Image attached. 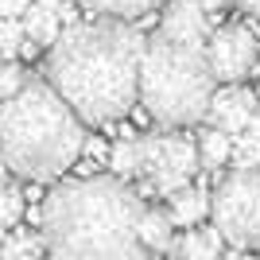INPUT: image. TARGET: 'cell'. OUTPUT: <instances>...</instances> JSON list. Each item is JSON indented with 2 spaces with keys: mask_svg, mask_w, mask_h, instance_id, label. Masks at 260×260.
I'll return each instance as SVG.
<instances>
[{
  "mask_svg": "<svg viewBox=\"0 0 260 260\" xmlns=\"http://www.w3.org/2000/svg\"><path fill=\"white\" fill-rule=\"evenodd\" d=\"M217 260H245V256H237V249H233V252H221Z\"/></svg>",
  "mask_w": 260,
  "mask_h": 260,
  "instance_id": "cell-27",
  "label": "cell"
},
{
  "mask_svg": "<svg viewBox=\"0 0 260 260\" xmlns=\"http://www.w3.org/2000/svg\"><path fill=\"white\" fill-rule=\"evenodd\" d=\"M237 4H241L245 12H249L252 20H260V0H237Z\"/></svg>",
  "mask_w": 260,
  "mask_h": 260,
  "instance_id": "cell-25",
  "label": "cell"
},
{
  "mask_svg": "<svg viewBox=\"0 0 260 260\" xmlns=\"http://www.w3.org/2000/svg\"><path fill=\"white\" fill-rule=\"evenodd\" d=\"M31 252H47L43 249V237L31 233V229H4V260H23Z\"/></svg>",
  "mask_w": 260,
  "mask_h": 260,
  "instance_id": "cell-16",
  "label": "cell"
},
{
  "mask_svg": "<svg viewBox=\"0 0 260 260\" xmlns=\"http://www.w3.org/2000/svg\"><path fill=\"white\" fill-rule=\"evenodd\" d=\"M23 47H27L23 23H20V20H8V16H0V58H16Z\"/></svg>",
  "mask_w": 260,
  "mask_h": 260,
  "instance_id": "cell-19",
  "label": "cell"
},
{
  "mask_svg": "<svg viewBox=\"0 0 260 260\" xmlns=\"http://www.w3.org/2000/svg\"><path fill=\"white\" fill-rule=\"evenodd\" d=\"M0 159H4V148H0Z\"/></svg>",
  "mask_w": 260,
  "mask_h": 260,
  "instance_id": "cell-30",
  "label": "cell"
},
{
  "mask_svg": "<svg viewBox=\"0 0 260 260\" xmlns=\"http://www.w3.org/2000/svg\"><path fill=\"white\" fill-rule=\"evenodd\" d=\"M144 43L128 20H74L47 47L43 78L86 124H113L136 105Z\"/></svg>",
  "mask_w": 260,
  "mask_h": 260,
  "instance_id": "cell-1",
  "label": "cell"
},
{
  "mask_svg": "<svg viewBox=\"0 0 260 260\" xmlns=\"http://www.w3.org/2000/svg\"><path fill=\"white\" fill-rule=\"evenodd\" d=\"M35 0H0V16H8V20H20L23 12L31 8Z\"/></svg>",
  "mask_w": 260,
  "mask_h": 260,
  "instance_id": "cell-22",
  "label": "cell"
},
{
  "mask_svg": "<svg viewBox=\"0 0 260 260\" xmlns=\"http://www.w3.org/2000/svg\"><path fill=\"white\" fill-rule=\"evenodd\" d=\"M225 252V237L217 233V225L210 221V225H190L183 233V237H175V245L167 249V256L171 260H217Z\"/></svg>",
  "mask_w": 260,
  "mask_h": 260,
  "instance_id": "cell-10",
  "label": "cell"
},
{
  "mask_svg": "<svg viewBox=\"0 0 260 260\" xmlns=\"http://www.w3.org/2000/svg\"><path fill=\"white\" fill-rule=\"evenodd\" d=\"M245 136H252V140H260V105L252 109V117H249V124H245Z\"/></svg>",
  "mask_w": 260,
  "mask_h": 260,
  "instance_id": "cell-23",
  "label": "cell"
},
{
  "mask_svg": "<svg viewBox=\"0 0 260 260\" xmlns=\"http://www.w3.org/2000/svg\"><path fill=\"white\" fill-rule=\"evenodd\" d=\"M210 31H214L210 12L198 8L194 0H163V12H159L163 39H175V43H186V47H206Z\"/></svg>",
  "mask_w": 260,
  "mask_h": 260,
  "instance_id": "cell-8",
  "label": "cell"
},
{
  "mask_svg": "<svg viewBox=\"0 0 260 260\" xmlns=\"http://www.w3.org/2000/svg\"><path fill=\"white\" fill-rule=\"evenodd\" d=\"M214 74L206 62V47H186L163 39L159 31L144 43L140 78H136V101L144 113L163 128H183L206 120L214 98Z\"/></svg>",
  "mask_w": 260,
  "mask_h": 260,
  "instance_id": "cell-4",
  "label": "cell"
},
{
  "mask_svg": "<svg viewBox=\"0 0 260 260\" xmlns=\"http://www.w3.org/2000/svg\"><path fill=\"white\" fill-rule=\"evenodd\" d=\"M86 120L62 101L47 78H27L20 93L0 101V148L12 175L54 183L86 152Z\"/></svg>",
  "mask_w": 260,
  "mask_h": 260,
  "instance_id": "cell-3",
  "label": "cell"
},
{
  "mask_svg": "<svg viewBox=\"0 0 260 260\" xmlns=\"http://www.w3.org/2000/svg\"><path fill=\"white\" fill-rule=\"evenodd\" d=\"M198 8H206V12H221V8H229L233 0H194Z\"/></svg>",
  "mask_w": 260,
  "mask_h": 260,
  "instance_id": "cell-24",
  "label": "cell"
},
{
  "mask_svg": "<svg viewBox=\"0 0 260 260\" xmlns=\"http://www.w3.org/2000/svg\"><path fill=\"white\" fill-rule=\"evenodd\" d=\"M167 214H171L175 225H183V229L206 221V214H210V190H206V186H198V183L179 186L175 194H167Z\"/></svg>",
  "mask_w": 260,
  "mask_h": 260,
  "instance_id": "cell-11",
  "label": "cell"
},
{
  "mask_svg": "<svg viewBox=\"0 0 260 260\" xmlns=\"http://www.w3.org/2000/svg\"><path fill=\"white\" fill-rule=\"evenodd\" d=\"M136 152H140V163H136V179H144V186L152 194H175L179 186L194 183L198 167V144L190 136L175 128L152 132V136H140L136 140Z\"/></svg>",
  "mask_w": 260,
  "mask_h": 260,
  "instance_id": "cell-6",
  "label": "cell"
},
{
  "mask_svg": "<svg viewBox=\"0 0 260 260\" xmlns=\"http://www.w3.org/2000/svg\"><path fill=\"white\" fill-rule=\"evenodd\" d=\"M4 183H8V163L0 159V186H4Z\"/></svg>",
  "mask_w": 260,
  "mask_h": 260,
  "instance_id": "cell-26",
  "label": "cell"
},
{
  "mask_svg": "<svg viewBox=\"0 0 260 260\" xmlns=\"http://www.w3.org/2000/svg\"><path fill=\"white\" fill-rule=\"evenodd\" d=\"M89 12H98V16H109V20H140L148 12H155L163 0H82Z\"/></svg>",
  "mask_w": 260,
  "mask_h": 260,
  "instance_id": "cell-14",
  "label": "cell"
},
{
  "mask_svg": "<svg viewBox=\"0 0 260 260\" xmlns=\"http://www.w3.org/2000/svg\"><path fill=\"white\" fill-rule=\"evenodd\" d=\"M136 163H140V152H136V140H117L109 148V167L117 179H132L136 175Z\"/></svg>",
  "mask_w": 260,
  "mask_h": 260,
  "instance_id": "cell-17",
  "label": "cell"
},
{
  "mask_svg": "<svg viewBox=\"0 0 260 260\" xmlns=\"http://www.w3.org/2000/svg\"><path fill=\"white\" fill-rule=\"evenodd\" d=\"M256 31L249 23H225V27H214L206 39V62H210V74L214 82L221 86H233V82H245V78L256 70Z\"/></svg>",
  "mask_w": 260,
  "mask_h": 260,
  "instance_id": "cell-7",
  "label": "cell"
},
{
  "mask_svg": "<svg viewBox=\"0 0 260 260\" xmlns=\"http://www.w3.org/2000/svg\"><path fill=\"white\" fill-rule=\"evenodd\" d=\"M136 233H140V245L148 252H167L175 245V221L167 210H152L144 206L140 221H136Z\"/></svg>",
  "mask_w": 260,
  "mask_h": 260,
  "instance_id": "cell-12",
  "label": "cell"
},
{
  "mask_svg": "<svg viewBox=\"0 0 260 260\" xmlns=\"http://www.w3.org/2000/svg\"><path fill=\"white\" fill-rule=\"evenodd\" d=\"M252 109H256V93L245 89L241 82H233V86H225V89H214L206 120L214 128L229 132V136H241L245 124H249V117H252Z\"/></svg>",
  "mask_w": 260,
  "mask_h": 260,
  "instance_id": "cell-9",
  "label": "cell"
},
{
  "mask_svg": "<svg viewBox=\"0 0 260 260\" xmlns=\"http://www.w3.org/2000/svg\"><path fill=\"white\" fill-rule=\"evenodd\" d=\"M20 217H23V190L12 186V183H4L0 186V229L20 225Z\"/></svg>",
  "mask_w": 260,
  "mask_h": 260,
  "instance_id": "cell-18",
  "label": "cell"
},
{
  "mask_svg": "<svg viewBox=\"0 0 260 260\" xmlns=\"http://www.w3.org/2000/svg\"><path fill=\"white\" fill-rule=\"evenodd\" d=\"M233 155V136L221 128H202V136H198V159H202V167H221V163Z\"/></svg>",
  "mask_w": 260,
  "mask_h": 260,
  "instance_id": "cell-15",
  "label": "cell"
},
{
  "mask_svg": "<svg viewBox=\"0 0 260 260\" xmlns=\"http://www.w3.org/2000/svg\"><path fill=\"white\" fill-rule=\"evenodd\" d=\"M233 167L237 171H252V167H260V140H252V136H233Z\"/></svg>",
  "mask_w": 260,
  "mask_h": 260,
  "instance_id": "cell-21",
  "label": "cell"
},
{
  "mask_svg": "<svg viewBox=\"0 0 260 260\" xmlns=\"http://www.w3.org/2000/svg\"><path fill=\"white\" fill-rule=\"evenodd\" d=\"M23 260H47V256H43V252H31V256H23Z\"/></svg>",
  "mask_w": 260,
  "mask_h": 260,
  "instance_id": "cell-28",
  "label": "cell"
},
{
  "mask_svg": "<svg viewBox=\"0 0 260 260\" xmlns=\"http://www.w3.org/2000/svg\"><path fill=\"white\" fill-rule=\"evenodd\" d=\"M144 198L117 175H86L51 186L35 214L51 260H152L136 221Z\"/></svg>",
  "mask_w": 260,
  "mask_h": 260,
  "instance_id": "cell-2",
  "label": "cell"
},
{
  "mask_svg": "<svg viewBox=\"0 0 260 260\" xmlns=\"http://www.w3.org/2000/svg\"><path fill=\"white\" fill-rule=\"evenodd\" d=\"M27 78H31V74H27L16 58H0V101H8L12 93H20Z\"/></svg>",
  "mask_w": 260,
  "mask_h": 260,
  "instance_id": "cell-20",
  "label": "cell"
},
{
  "mask_svg": "<svg viewBox=\"0 0 260 260\" xmlns=\"http://www.w3.org/2000/svg\"><path fill=\"white\" fill-rule=\"evenodd\" d=\"M20 23H23V35H27V43H35V47H51L54 39H58V31L66 27V23L58 20V12L43 8V4H31V8L20 16Z\"/></svg>",
  "mask_w": 260,
  "mask_h": 260,
  "instance_id": "cell-13",
  "label": "cell"
},
{
  "mask_svg": "<svg viewBox=\"0 0 260 260\" xmlns=\"http://www.w3.org/2000/svg\"><path fill=\"white\" fill-rule=\"evenodd\" d=\"M0 260H4V233H0Z\"/></svg>",
  "mask_w": 260,
  "mask_h": 260,
  "instance_id": "cell-29",
  "label": "cell"
},
{
  "mask_svg": "<svg viewBox=\"0 0 260 260\" xmlns=\"http://www.w3.org/2000/svg\"><path fill=\"white\" fill-rule=\"evenodd\" d=\"M210 217L237 252L260 249V167L225 175L210 190Z\"/></svg>",
  "mask_w": 260,
  "mask_h": 260,
  "instance_id": "cell-5",
  "label": "cell"
}]
</instances>
